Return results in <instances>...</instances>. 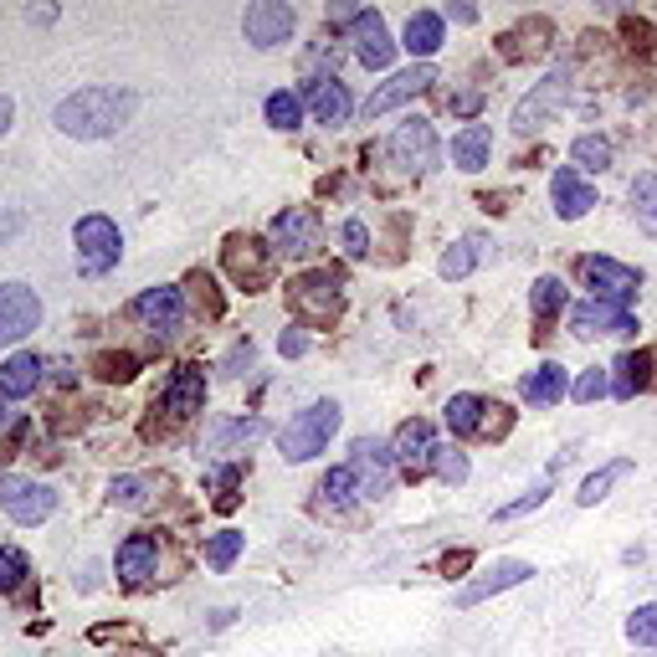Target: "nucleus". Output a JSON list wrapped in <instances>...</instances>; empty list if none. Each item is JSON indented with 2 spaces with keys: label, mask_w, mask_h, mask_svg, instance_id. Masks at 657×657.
I'll return each mask as SVG.
<instances>
[{
  "label": "nucleus",
  "mask_w": 657,
  "mask_h": 657,
  "mask_svg": "<svg viewBox=\"0 0 657 657\" xmlns=\"http://www.w3.org/2000/svg\"><path fill=\"white\" fill-rule=\"evenodd\" d=\"M452 21H463L467 26V21H478V11H473V6H452Z\"/></svg>",
  "instance_id": "obj_50"
},
{
  "label": "nucleus",
  "mask_w": 657,
  "mask_h": 657,
  "mask_svg": "<svg viewBox=\"0 0 657 657\" xmlns=\"http://www.w3.org/2000/svg\"><path fill=\"white\" fill-rule=\"evenodd\" d=\"M349 42H355V57L370 67V73H380V67H390V57H396V42H390L386 21H380V11H359L355 21H349Z\"/></svg>",
  "instance_id": "obj_11"
},
{
  "label": "nucleus",
  "mask_w": 657,
  "mask_h": 657,
  "mask_svg": "<svg viewBox=\"0 0 657 657\" xmlns=\"http://www.w3.org/2000/svg\"><path fill=\"white\" fill-rule=\"evenodd\" d=\"M386 154H390V164H401L406 175H427L442 160V144H437V129L427 119H406L390 129Z\"/></svg>",
  "instance_id": "obj_4"
},
{
  "label": "nucleus",
  "mask_w": 657,
  "mask_h": 657,
  "mask_svg": "<svg viewBox=\"0 0 657 657\" xmlns=\"http://www.w3.org/2000/svg\"><path fill=\"white\" fill-rule=\"evenodd\" d=\"M529 575H535V570L524 566V560H504V566H493V575H483V581L463 585V591H457V606H478V601L498 596V591H508V585H524Z\"/></svg>",
  "instance_id": "obj_24"
},
{
  "label": "nucleus",
  "mask_w": 657,
  "mask_h": 657,
  "mask_svg": "<svg viewBox=\"0 0 657 657\" xmlns=\"http://www.w3.org/2000/svg\"><path fill=\"white\" fill-rule=\"evenodd\" d=\"M566 98H570V73H554V77H545L529 98H524L519 108H514V129L519 134H535V129H545V123L566 108Z\"/></svg>",
  "instance_id": "obj_7"
},
{
  "label": "nucleus",
  "mask_w": 657,
  "mask_h": 657,
  "mask_svg": "<svg viewBox=\"0 0 657 657\" xmlns=\"http://www.w3.org/2000/svg\"><path fill=\"white\" fill-rule=\"evenodd\" d=\"M108 498L114 504H144V478H114L108 483Z\"/></svg>",
  "instance_id": "obj_45"
},
{
  "label": "nucleus",
  "mask_w": 657,
  "mask_h": 657,
  "mask_svg": "<svg viewBox=\"0 0 657 657\" xmlns=\"http://www.w3.org/2000/svg\"><path fill=\"white\" fill-rule=\"evenodd\" d=\"M93 370L104 375V380H134L139 359L134 355H98V359H93Z\"/></svg>",
  "instance_id": "obj_41"
},
{
  "label": "nucleus",
  "mask_w": 657,
  "mask_h": 657,
  "mask_svg": "<svg viewBox=\"0 0 657 657\" xmlns=\"http://www.w3.org/2000/svg\"><path fill=\"white\" fill-rule=\"evenodd\" d=\"M154 560H160V545H154L150 535H129L119 545V554H114V570H119V581L139 585L154 575Z\"/></svg>",
  "instance_id": "obj_21"
},
{
  "label": "nucleus",
  "mask_w": 657,
  "mask_h": 657,
  "mask_svg": "<svg viewBox=\"0 0 657 657\" xmlns=\"http://www.w3.org/2000/svg\"><path fill=\"white\" fill-rule=\"evenodd\" d=\"M262 114H268L272 129H299V123H303V98H299V93H272Z\"/></svg>",
  "instance_id": "obj_37"
},
{
  "label": "nucleus",
  "mask_w": 657,
  "mask_h": 657,
  "mask_svg": "<svg viewBox=\"0 0 657 657\" xmlns=\"http://www.w3.org/2000/svg\"><path fill=\"white\" fill-rule=\"evenodd\" d=\"M519 396L529 406H554V401H566L570 396V375H566V365H539V370H529L519 380Z\"/></svg>",
  "instance_id": "obj_23"
},
{
  "label": "nucleus",
  "mask_w": 657,
  "mask_h": 657,
  "mask_svg": "<svg viewBox=\"0 0 657 657\" xmlns=\"http://www.w3.org/2000/svg\"><path fill=\"white\" fill-rule=\"evenodd\" d=\"M478 262H483V237H463L442 262H437V272H442V278H467Z\"/></svg>",
  "instance_id": "obj_32"
},
{
  "label": "nucleus",
  "mask_w": 657,
  "mask_h": 657,
  "mask_svg": "<svg viewBox=\"0 0 657 657\" xmlns=\"http://www.w3.org/2000/svg\"><path fill=\"white\" fill-rule=\"evenodd\" d=\"M36 324H42V299H36L26 283H6V288H0V344L26 340Z\"/></svg>",
  "instance_id": "obj_9"
},
{
  "label": "nucleus",
  "mask_w": 657,
  "mask_h": 657,
  "mask_svg": "<svg viewBox=\"0 0 657 657\" xmlns=\"http://www.w3.org/2000/svg\"><path fill=\"white\" fill-rule=\"evenodd\" d=\"M632 216L643 231H657V175H637L632 185Z\"/></svg>",
  "instance_id": "obj_35"
},
{
  "label": "nucleus",
  "mask_w": 657,
  "mask_h": 657,
  "mask_svg": "<svg viewBox=\"0 0 657 657\" xmlns=\"http://www.w3.org/2000/svg\"><path fill=\"white\" fill-rule=\"evenodd\" d=\"M437 83V73L427 67V62H417V67H406V73H396V77H386L380 88L365 98V114L370 119H380V114H390V108H401V104H411L417 93H427Z\"/></svg>",
  "instance_id": "obj_10"
},
{
  "label": "nucleus",
  "mask_w": 657,
  "mask_h": 657,
  "mask_svg": "<svg viewBox=\"0 0 657 657\" xmlns=\"http://www.w3.org/2000/svg\"><path fill=\"white\" fill-rule=\"evenodd\" d=\"M0 508H6L15 524H42L57 514V493L42 488V483H31V478H15V473H0Z\"/></svg>",
  "instance_id": "obj_6"
},
{
  "label": "nucleus",
  "mask_w": 657,
  "mask_h": 657,
  "mask_svg": "<svg viewBox=\"0 0 657 657\" xmlns=\"http://www.w3.org/2000/svg\"><path fill=\"white\" fill-rule=\"evenodd\" d=\"M293 26H299V15H293V6H283V0H257V6H247V15H241V31H247V42L252 46H278L293 36Z\"/></svg>",
  "instance_id": "obj_8"
},
{
  "label": "nucleus",
  "mask_w": 657,
  "mask_h": 657,
  "mask_svg": "<svg viewBox=\"0 0 657 657\" xmlns=\"http://www.w3.org/2000/svg\"><path fill=\"white\" fill-rule=\"evenodd\" d=\"M406 52L411 57H432L437 46H442V15L437 11H417L411 21H406Z\"/></svg>",
  "instance_id": "obj_27"
},
{
  "label": "nucleus",
  "mask_w": 657,
  "mask_h": 657,
  "mask_svg": "<svg viewBox=\"0 0 657 657\" xmlns=\"http://www.w3.org/2000/svg\"><path fill=\"white\" fill-rule=\"evenodd\" d=\"M26 570H31V560L21 550H0V591H21Z\"/></svg>",
  "instance_id": "obj_40"
},
{
  "label": "nucleus",
  "mask_w": 657,
  "mask_h": 657,
  "mask_svg": "<svg viewBox=\"0 0 657 657\" xmlns=\"http://www.w3.org/2000/svg\"><path fill=\"white\" fill-rule=\"evenodd\" d=\"M488 150H493V134L483 123H467L463 134L452 139V164H457V170H483V164H488Z\"/></svg>",
  "instance_id": "obj_26"
},
{
  "label": "nucleus",
  "mask_w": 657,
  "mask_h": 657,
  "mask_svg": "<svg viewBox=\"0 0 657 657\" xmlns=\"http://www.w3.org/2000/svg\"><path fill=\"white\" fill-rule=\"evenodd\" d=\"M606 390H612V380H606V370H585L581 380L570 386V396H575V401H596V396H606Z\"/></svg>",
  "instance_id": "obj_44"
},
{
  "label": "nucleus",
  "mask_w": 657,
  "mask_h": 657,
  "mask_svg": "<svg viewBox=\"0 0 657 657\" xmlns=\"http://www.w3.org/2000/svg\"><path fill=\"white\" fill-rule=\"evenodd\" d=\"M129 119H134V93L123 88H83L73 98H62L57 114H52V123L73 139H108Z\"/></svg>",
  "instance_id": "obj_1"
},
{
  "label": "nucleus",
  "mask_w": 657,
  "mask_h": 657,
  "mask_svg": "<svg viewBox=\"0 0 657 657\" xmlns=\"http://www.w3.org/2000/svg\"><path fill=\"white\" fill-rule=\"evenodd\" d=\"M581 283L591 288L596 303H612V309L627 314V303L637 299V288H643V272L627 268V262H616V257H581Z\"/></svg>",
  "instance_id": "obj_3"
},
{
  "label": "nucleus",
  "mask_w": 657,
  "mask_h": 657,
  "mask_svg": "<svg viewBox=\"0 0 657 657\" xmlns=\"http://www.w3.org/2000/svg\"><path fill=\"white\" fill-rule=\"evenodd\" d=\"M437 457V437L427 421H406L401 432H396V463H401V473H411L417 478L421 467Z\"/></svg>",
  "instance_id": "obj_20"
},
{
  "label": "nucleus",
  "mask_w": 657,
  "mask_h": 657,
  "mask_svg": "<svg viewBox=\"0 0 657 657\" xmlns=\"http://www.w3.org/2000/svg\"><path fill=\"white\" fill-rule=\"evenodd\" d=\"M293 288V309L309 319H328L334 309H340V288H344V272H303L299 283H288Z\"/></svg>",
  "instance_id": "obj_13"
},
{
  "label": "nucleus",
  "mask_w": 657,
  "mask_h": 657,
  "mask_svg": "<svg viewBox=\"0 0 657 657\" xmlns=\"http://www.w3.org/2000/svg\"><path fill=\"white\" fill-rule=\"evenodd\" d=\"M319 216L309 206H293V211H283L278 222H272V247L283 257H309L319 247Z\"/></svg>",
  "instance_id": "obj_15"
},
{
  "label": "nucleus",
  "mask_w": 657,
  "mask_h": 657,
  "mask_svg": "<svg viewBox=\"0 0 657 657\" xmlns=\"http://www.w3.org/2000/svg\"><path fill=\"white\" fill-rule=\"evenodd\" d=\"M6 427H11V411H6V406H0V432H6Z\"/></svg>",
  "instance_id": "obj_51"
},
{
  "label": "nucleus",
  "mask_w": 657,
  "mask_h": 657,
  "mask_svg": "<svg viewBox=\"0 0 657 657\" xmlns=\"http://www.w3.org/2000/svg\"><path fill=\"white\" fill-rule=\"evenodd\" d=\"M550 195H554V211H560L566 222H575V216H585V211L596 206V185H591V180H581L575 170H554Z\"/></svg>",
  "instance_id": "obj_22"
},
{
  "label": "nucleus",
  "mask_w": 657,
  "mask_h": 657,
  "mask_svg": "<svg viewBox=\"0 0 657 657\" xmlns=\"http://www.w3.org/2000/svg\"><path fill=\"white\" fill-rule=\"evenodd\" d=\"M252 437H262V417L216 421V427H211V452H226L231 442H252Z\"/></svg>",
  "instance_id": "obj_34"
},
{
  "label": "nucleus",
  "mask_w": 657,
  "mask_h": 657,
  "mask_svg": "<svg viewBox=\"0 0 657 657\" xmlns=\"http://www.w3.org/2000/svg\"><path fill=\"white\" fill-rule=\"evenodd\" d=\"M278 349H283V355H303V334H283V340H278Z\"/></svg>",
  "instance_id": "obj_48"
},
{
  "label": "nucleus",
  "mask_w": 657,
  "mask_h": 657,
  "mask_svg": "<svg viewBox=\"0 0 657 657\" xmlns=\"http://www.w3.org/2000/svg\"><path fill=\"white\" fill-rule=\"evenodd\" d=\"M201 401H206V375H201V365H180V370L170 375V386L160 390L154 411H164L170 421H185L191 411H201Z\"/></svg>",
  "instance_id": "obj_12"
},
{
  "label": "nucleus",
  "mask_w": 657,
  "mask_h": 657,
  "mask_svg": "<svg viewBox=\"0 0 657 657\" xmlns=\"http://www.w3.org/2000/svg\"><path fill=\"white\" fill-rule=\"evenodd\" d=\"M627 637L643 647H657V606H637V612L627 616Z\"/></svg>",
  "instance_id": "obj_39"
},
{
  "label": "nucleus",
  "mask_w": 657,
  "mask_h": 657,
  "mask_svg": "<svg viewBox=\"0 0 657 657\" xmlns=\"http://www.w3.org/2000/svg\"><path fill=\"white\" fill-rule=\"evenodd\" d=\"M359 493H365V488H359L355 467H334V473L319 478V504H324V508H349Z\"/></svg>",
  "instance_id": "obj_28"
},
{
  "label": "nucleus",
  "mask_w": 657,
  "mask_h": 657,
  "mask_svg": "<svg viewBox=\"0 0 657 657\" xmlns=\"http://www.w3.org/2000/svg\"><path fill=\"white\" fill-rule=\"evenodd\" d=\"M134 314L160 334V340H175L180 324H185V293L180 288H150L134 299Z\"/></svg>",
  "instance_id": "obj_14"
},
{
  "label": "nucleus",
  "mask_w": 657,
  "mask_h": 657,
  "mask_svg": "<svg viewBox=\"0 0 657 657\" xmlns=\"http://www.w3.org/2000/svg\"><path fill=\"white\" fill-rule=\"evenodd\" d=\"M11 114H15V108H11V98H6V93H0V134H6V129H11Z\"/></svg>",
  "instance_id": "obj_49"
},
{
  "label": "nucleus",
  "mask_w": 657,
  "mask_h": 657,
  "mask_svg": "<svg viewBox=\"0 0 657 657\" xmlns=\"http://www.w3.org/2000/svg\"><path fill=\"white\" fill-rule=\"evenodd\" d=\"M390 463H396V452L386 442H375V437H359L355 448H349V467H355L359 488L370 493V498H380L390 488Z\"/></svg>",
  "instance_id": "obj_16"
},
{
  "label": "nucleus",
  "mask_w": 657,
  "mask_h": 657,
  "mask_svg": "<svg viewBox=\"0 0 657 657\" xmlns=\"http://www.w3.org/2000/svg\"><path fill=\"white\" fill-rule=\"evenodd\" d=\"M340 432V406L334 401H314L303 406L299 417L283 427V437H278V448H283L288 463H309V457H319V452L328 448V437Z\"/></svg>",
  "instance_id": "obj_2"
},
{
  "label": "nucleus",
  "mask_w": 657,
  "mask_h": 657,
  "mask_svg": "<svg viewBox=\"0 0 657 657\" xmlns=\"http://www.w3.org/2000/svg\"><path fill=\"white\" fill-rule=\"evenodd\" d=\"M545 498H550V478H539L535 488L519 498V504H504V508H498V519H524V514H529V508H539Z\"/></svg>",
  "instance_id": "obj_43"
},
{
  "label": "nucleus",
  "mask_w": 657,
  "mask_h": 657,
  "mask_svg": "<svg viewBox=\"0 0 657 657\" xmlns=\"http://www.w3.org/2000/svg\"><path fill=\"white\" fill-rule=\"evenodd\" d=\"M570 328L581 334V340H596V334H637V319L632 314H622V309H612V303H575L570 309Z\"/></svg>",
  "instance_id": "obj_17"
},
{
  "label": "nucleus",
  "mask_w": 657,
  "mask_h": 657,
  "mask_svg": "<svg viewBox=\"0 0 657 657\" xmlns=\"http://www.w3.org/2000/svg\"><path fill=\"white\" fill-rule=\"evenodd\" d=\"M268 247L262 241H252V237H231L226 241V272L237 278L241 288H262L268 283Z\"/></svg>",
  "instance_id": "obj_18"
},
{
  "label": "nucleus",
  "mask_w": 657,
  "mask_h": 657,
  "mask_svg": "<svg viewBox=\"0 0 657 657\" xmlns=\"http://www.w3.org/2000/svg\"><path fill=\"white\" fill-rule=\"evenodd\" d=\"M529 303H535V319L545 324V319H554L560 309H566V283H560V278H539Z\"/></svg>",
  "instance_id": "obj_38"
},
{
  "label": "nucleus",
  "mask_w": 657,
  "mask_h": 657,
  "mask_svg": "<svg viewBox=\"0 0 657 657\" xmlns=\"http://www.w3.org/2000/svg\"><path fill=\"white\" fill-rule=\"evenodd\" d=\"M73 237H77V272H88V278L108 272L123 257V237L108 216H83L73 226Z\"/></svg>",
  "instance_id": "obj_5"
},
{
  "label": "nucleus",
  "mask_w": 657,
  "mask_h": 657,
  "mask_svg": "<svg viewBox=\"0 0 657 657\" xmlns=\"http://www.w3.org/2000/svg\"><path fill=\"white\" fill-rule=\"evenodd\" d=\"M241 545H247V535H237V529H222V535H211L206 566H211V570H231V566H237V554H241Z\"/></svg>",
  "instance_id": "obj_36"
},
{
  "label": "nucleus",
  "mask_w": 657,
  "mask_h": 657,
  "mask_svg": "<svg viewBox=\"0 0 657 657\" xmlns=\"http://www.w3.org/2000/svg\"><path fill=\"white\" fill-rule=\"evenodd\" d=\"M344 252L349 257L370 252V231H365V222H344Z\"/></svg>",
  "instance_id": "obj_46"
},
{
  "label": "nucleus",
  "mask_w": 657,
  "mask_h": 657,
  "mask_svg": "<svg viewBox=\"0 0 657 657\" xmlns=\"http://www.w3.org/2000/svg\"><path fill=\"white\" fill-rule=\"evenodd\" d=\"M241 365H252V344H237L231 359H226V370H231V375H241Z\"/></svg>",
  "instance_id": "obj_47"
},
{
  "label": "nucleus",
  "mask_w": 657,
  "mask_h": 657,
  "mask_svg": "<svg viewBox=\"0 0 657 657\" xmlns=\"http://www.w3.org/2000/svg\"><path fill=\"white\" fill-rule=\"evenodd\" d=\"M653 380V355H622L616 359V380H612V390L627 401V396H637V390Z\"/></svg>",
  "instance_id": "obj_29"
},
{
  "label": "nucleus",
  "mask_w": 657,
  "mask_h": 657,
  "mask_svg": "<svg viewBox=\"0 0 657 657\" xmlns=\"http://www.w3.org/2000/svg\"><path fill=\"white\" fill-rule=\"evenodd\" d=\"M627 473H632V463H606V467H596V473H591V478L581 483V493H575V498H581L585 508L601 504V498H606V493H612L616 483L627 478Z\"/></svg>",
  "instance_id": "obj_33"
},
{
  "label": "nucleus",
  "mask_w": 657,
  "mask_h": 657,
  "mask_svg": "<svg viewBox=\"0 0 657 657\" xmlns=\"http://www.w3.org/2000/svg\"><path fill=\"white\" fill-rule=\"evenodd\" d=\"M483 411H488L483 396H452L448 401V427L457 437H473V432H483Z\"/></svg>",
  "instance_id": "obj_30"
},
{
  "label": "nucleus",
  "mask_w": 657,
  "mask_h": 657,
  "mask_svg": "<svg viewBox=\"0 0 657 657\" xmlns=\"http://www.w3.org/2000/svg\"><path fill=\"white\" fill-rule=\"evenodd\" d=\"M303 98H309V108H314V119L328 123V129H340V123L349 119V108H355L349 88H344V83H334V77H314V83L303 88Z\"/></svg>",
  "instance_id": "obj_19"
},
{
  "label": "nucleus",
  "mask_w": 657,
  "mask_h": 657,
  "mask_svg": "<svg viewBox=\"0 0 657 657\" xmlns=\"http://www.w3.org/2000/svg\"><path fill=\"white\" fill-rule=\"evenodd\" d=\"M570 160L581 164V170H591V175H601V170H612L616 150H612V139H601V134H581V139H575V150H570Z\"/></svg>",
  "instance_id": "obj_31"
},
{
  "label": "nucleus",
  "mask_w": 657,
  "mask_h": 657,
  "mask_svg": "<svg viewBox=\"0 0 657 657\" xmlns=\"http://www.w3.org/2000/svg\"><path fill=\"white\" fill-rule=\"evenodd\" d=\"M432 467H437V478H442V483H467V457H463V452L437 448Z\"/></svg>",
  "instance_id": "obj_42"
},
{
  "label": "nucleus",
  "mask_w": 657,
  "mask_h": 657,
  "mask_svg": "<svg viewBox=\"0 0 657 657\" xmlns=\"http://www.w3.org/2000/svg\"><path fill=\"white\" fill-rule=\"evenodd\" d=\"M36 386H42V359L36 355H11L0 365V396H6V401H21V396H31Z\"/></svg>",
  "instance_id": "obj_25"
}]
</instances>
